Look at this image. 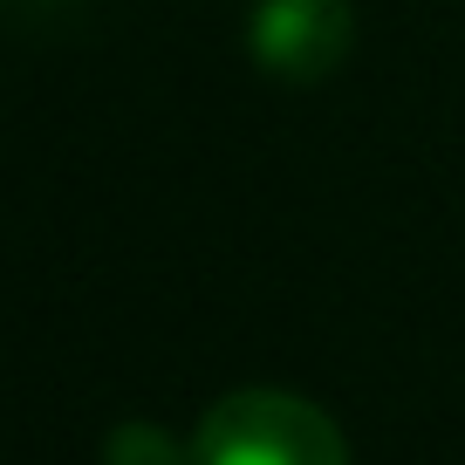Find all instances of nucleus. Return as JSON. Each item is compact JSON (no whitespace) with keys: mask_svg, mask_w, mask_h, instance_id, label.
<instances>
[{"mask_svg":"<svg viewBox=\"0 0 465 465\" xmlns=\"http://www.w3.org/2000/svg\"><path fill=\"white\" fill-rule=\"evenodd\" d=\"M349 42H356L349 0H253L247 48L281 83H322V75H335Z\"/></svg>","mask_w":465,"mask_h":465,"instance_id":"nucleus-2","label":"nucleus"},{"mask_svg":"<svg viewBox=\"0 0 465 465\" xmlns=\"http://www.w3.org/2000/svg\"><path fill=\"white\" fill-rule=\"evenodd\" d=\"M192 465H349V438L308 397L232 391L199 418Z\"/></svg>","mask_w":465,"mask_h":465,"instance_id":"nucleus-1","label":"nucleus"},{"mask_svg":"<svg viewBox=\"0 0 465 465\" xmlns=\"http://www.w3.org/2000/svg\"><path fill=\"white\" fill-rule=\"evenodd\" d=\"M103 465H192V451L178 445V438H164L158 424L131 418V424H116V431L103 438Z\"/></svg>","mask_w":465,"mask_h":465,"instance_id":"nucleus-3","label":"nucleus"}]
</instances>
